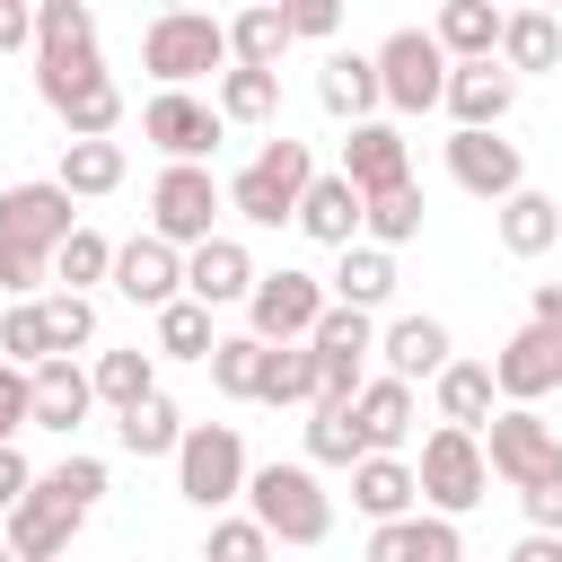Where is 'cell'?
I'll use <instances>...</instances> for the list:
<instances>
[{
    "mask_svg": "<svg viewBox=\"0 0 562 562\" xmlns=\"http://www.w3.org/2000/svg\"><path fill=\"white\" fill-rule=\"evenodd\" d=\"M35 97L61 114V132H70V140H114V123H123V88H114V70H105V53H97V44L35 53Z\"/></svg>",
    "mask_w": 562,
    "mask_h": 562,
    "instance_id": "1",
    "label": "cell"
},
{
    "mask_svg": "<svg viewBox=\"0 0 562 562\" xmlns=\"http://www.w3.org/2000/svg\"><path fill=\"white\" fill-rule=\"evenodd\" d=\"M325 167H316V149L307 140H290V132H272V140H255V158L228 176V211L246 220V228H299V202H307V184H316Z\"/></svg>",
    "mask_w": 562,
    "mask_h": 562,
    "instance_id": "2",
    "label": "cell"
},
{
    "mask_svg": "<svg viewBox=\"0 0 562 562\" xmlns=\"http://www.w3.org/2000/svg\"><path fill=\"white\" fill-rule=\"evenodd\" d=\"M246 518L272 536V544H325L334 536V492L316 483L307 457H272L246 474Z\"/></svg>",
    "mask_w": 562,
    "mask_h": 562,
    "instance_id": "3",
    "label": "cell"
},
{
    "mask_svg": "<svg viewBox=\"0 0 562 562\" xmlns=\"http://www.w3.org/2000/svg\"><path fill=\"white\" fill-rule=\"evenodd\" d=\"M140 70L158 79V88H193V79H228V18H211V9H158L149 26H140Z\"/></svg>",
    "mask_w": 562,
    "mask_h": 562,
    "instance_id": "4",
    "label": "cell"
},
{
    "mask_svg": "<svg viewBox=\"0 0 562 562\" xmlns=\"http://www.w3.org/2000/svg\"><path fill=\"white\" fill-rule=\"evenodd\" d=\"M246 439H237V422H193L184 430V448H176V492L193 501V509H211V518H228L237 501H246Z\"/></svg>",
    "mask_w": 562,
    "mask_h": 562,
    "instance_id": "5",
    "label": "cell"
},
{
    "mask_svg": "<svg viewBox=\"0 0 562 562\" xmlns=\"http://www.w3.org/2000/svg\"><path fill=\"white\" fill-rule=\"evenodd\" d=\"M70 228H79V211H70V193H61L53 176L0 184V263H44V272H53V255H61Z\"/></svg>",
    "mask_w": 562,
    "mask_h": 562,
    "instance_id": "6",
    "label": "cell"
},
{
    "mask_svg": "<svg viewBox=\"0 0 562 562\" xmlns=\"http://www.w3.org/2000/svg\"><path fill=\"white\" fill-rule=\"evenodd\" d=\"M220 211H228V184L211 167H158V184H149V237H167L176 255H193V246L220 237Z\"/></svg>",
    "mask_w": 562,
    "mask_h": 562,
    "instance_id": "7",
    "label": "cell"
},
{
    "mask_svg": "<svg viewBox=\"0 0 562 562\" xmlns=\"http://www.w3.org/2000/svg\"><path fill=\"white\" fill-rule=\"evenodd\" d=\"M413 474H422V509H430V518H465V509L492 492V457H483V439H474V430H448V422L422 439Z\"/></svg>",
    "mask_w": 562,
    "mask_h": 562,
    "instance_id": "8",
    "label": "cell"
},
{
    "mask_svg": "<svg viewBox=\"0 0 562 562\" xmlns=\"http://www.w3.org/2000/svg\"><path fill=\"white\" fill-rule=\"evenodd\" d=\"M483 457H492V474H501L509 492H544V483H562V430H553L536 404H501L492 430H483Z\"/></svg>",
    "mask_w": 562,
    "mask_h": 562,
    "instance_id": "9",
    "label": "cell"
},
{
    "mask_svg": "<svg viewBox=\"0 0 562 562\" xmlns=\"http://www.w3.org/2000/svg\"><path fill=\"white\" fill-rule=\"evenodd\" d=\"M448 53H439V35L430 26H395L386 44H378V88H386V114H430V105H448Z\"/></svg>",
    "mask_w": 562,
    "mask_h": 562,
    "instance_id": "10",
    "label": "cell"
},
{
    "mask_svg": "<svg viewBox=\"0 0 562 562\" xmlns=\"http://www.w3.org/2000/svg\"><path fill=\"white\" fill-rule=\"evenodd\" d=\"M140 140H149L167 167H211L220 140H228V123H220L211 97H193V88H158V97L140 105Z\"/></svg>",
    "mask_w": 562,
    "mask_h": 562,
    "instance_id": "11",
    "label": "cell"
},
{
    "mask_svg": "<svg viewBox=\"0 0 562 562\" xmlns=\"http://www.w3.org/2000/svg\"><path fill=\"white\" fill-rule=\"evenodd\" d=\"M325 307H334L325 272H299V263H281V272H263V281H255V299H246V334L281 351V342H307V334L325 325Z\"/></svg>",
    "mask_w": 562,
    "mask_h": 562,
    "instance_id": "12",
    "label": "cell"
},
{
    "mask_svg": "<svg viewBox=\"0 0 562 562\" xmlns=\"http://www.w3.org/2000/svg\"><path fill=\"white\" fill-rule=\"evenodd\" d=\"M334 176H351L360 184V202H378V193H404L413 184V140H404V123H351L342 132V158H334Z\"/></svg>",
    "mask_w": 562,
    "mask_h": 562,
    "instance_id": "13",
    "label": "cell"
},
{
    "mask_svg": "<svg viewBox=\"0 0 562 562\" xmlns=\"http://www.w3.org/2000/svg\"><path fill=\"white\" fill-rule=\"evenodd\" d=\"M448 149V176H457V193H474V202H509V193H527V158H518V140H501V132H448L439 140Z\"/></svg>",
    "mask_w": 562,
    "mask_h": 562,
    "instance_id": "14",
    "label": "cell"
},
{
    "mask_svg": "<svg viewBox=\"0 0 562 562\" xmlns=\"http://www.w3.org/2000/svg\"><path fill=\"white\" fill-rule=\"evenodd\" d=\"M105 290L158 316V307H176V299H184V255H176L167 237H149V228H140V237H123V246H114V281H105Z\"/></svg>",
    "mask_w": 562,
    "mask_h": 562,
    "instance_id": "15",
    "label": "cell"
},
{
    "mask_svg": "<svg viewBox=\"0 0 562 562\" xmlns=\"http://www.w3.org/2000/svg\"><path fill=\"white\" fill-rule=\"evenodd\" d=\"M492 386H501V404H544V395L562 386V334L518 325V334L492 351Z\"/></svg>",
    "mask_w": 562,
    "mask_h": 562,
    "instance_id": "16",
    "label": "cell"
},
{
    "mask_svg": "<svg viewBox=\"0 0 562 562\" xmlns=\"http://www.w3.org/2000/svg\"><path fill=\"white\" fill-rule=\"evenodd\" d=\"M255 281H263V272H255L246 237H228V228H220L211 246H193V255H184V299H202L211 316H220V307H246V299H255Z\"/></svg>",
    "mask_w": 562,
    "mask_h": 562,
    "instance_id": "17",
    "label": "cell"
},
{
    "mask_svg": "<svg viewBox=\"0 0 562 562\" xmlns=\"http://www.w3.org/2000/svg\"><path fill=\"white\" fill-rule=\"evenodd\" d=\"M378 360H386V378H404V386H422V378L439 386V369L457 360V334L413 307V316H386V325H378Z\"/></svg>",
    "mask_w": 562,
    "mask_h": 562,
    "instance_id": "18",
    "label": "cell"
},
{
    "mask_svg": "<svg viewBox=\"0 0 562 562\" xmlns=\"http://www.w3.org/2000/svg\"><path fill=\"white\" fill-rule=\"evenodd\" d=\"M79 527H88V518H79L70 501H53L44 483H35V492H26V501L0 518V536H9V553H18V562H70Z\"/></svg>",
    "mask_w": 562,
    "mask_h": 562,
    "instance_id": "19",
    "label": "cell"
},
{
    "mask_svg": "<svg viewBox=\"0 0 562 562\" xmlns=\"http://www.w3.org/2000/svg\"><path fill=\"white\" fill-rule=\"evenodd\" d=\"M518 105V79L501 61H457L448 70V132H501Z\"/></svg>",
    "mask_w": 562,
    "mask_h": 562,
    "instance_id": "20",
    "label": "cell"
},
{
    "mask_svg": "<svg viewBox=\"0 0 562 562\" xmlns=\"http://www.w3.org/2000/svg\"><path fill=\"white\" fill-rule=\"evenodd\" d=\"M360 562H465V536H457V518H430V509H413V518H386V527H369Z\"/></svg>",
    "mask_w": 562,
    "mask_h": 562,
    "instance_id": "21",
    "label": "cell"
},
{
    "mask_svg": "<svg viewBox=\"0 0 562 562\" xmlns=\"http://www.w3.org/2000/svg\"><path fill=\"white\" fill-rule=\"evenodd\" d=\"M316 105L351 132V123H378V105H386V88H378V53H325V70H316Z\"/></svg>",
    "mask_w": 562,
    "mask_h": 562,
    "instance_id": "22",
    "label": "cell"
},
{
    "mask_svg": "<svg viewBox=\"0 0 562 562\" xmlns=\"http://www.w3.org/2000/svg\"><path fill=\"white\" fill-rule=\"evenodd\" d=\"M351 430H360L369 457H404V439H413V386L378 369V378L351 395Z\"/></svg>",
    "mask_w": 562,
    "mask_h": 562,
    "instance_id": "23",
    "label": "cell"
},
{
    "mask_svg": "<svg viewBox=\"0 0 562 562\" xmlns=\"http://www.w3.org/2000/svg\"><path fill=\"white\" fill-rule=\"evenodd\" d=\"M299 228H307L316 246H334V255H342V246H360V228H369V202H360V184L325 167V176L307 184V202H299Z\"/></svg>",
    "mask_w": 562,
    "mask_h": 562,
    "instance_id": "24",
    "label": "cell"
},
{
    "mask_svg": "<svg viewBox=\"0 0 562 562\" xmlns=\"http://www.w3.org/2000/svg\"><path fill=\"white\" fill-rule=\"evenodd\" d=\"M351 509H360L369 527L413 518V509H422V474H413V457H360V465H351Z\"/></svg>",
    "mask_w": 562,
    "mask_h": 562,
    "instance_id": "25",
    "label": "cell"
},
{
    "mask_svg": "<svg viewBox=\"0 0 562 562\" xmlns=\"http://www.w3.org/2000/svg\"><path fill=\"white\" fill-rule=\"evenodd\" d=\"M35 378V430H79L88 413H97V378H88V360H44V369H26Z\"/></svg>",
    "mask_w": 562,
    "mask_h": 562,
    "instance_id": "26",
    "label": "cell"
},
{
    "mask_svg": "<svg viewBox=\"0 0 562 562\" xmlns=\"http://www.w3.org/2000/svg\"><path fill=\"white\" fill-rule=\"evenodd\" d=\"M430 404H439V422L448 430H492V413H501V386H492V360H448L439 369V386H430Z\"/></svg>",
    "mask_w": 562,
    "mask_h": 562,
    "instance_id": "27",
    "label": "cell"
},
{
    "mask_svg": "<svg viewBox=\"0 0 562 562\" xmlns=\"http://www.w3.org/2000/svg\"><path fill=\"white\" fill-rule=\"evenodd\" d=\"M501 26H509V9H492V0H439V18H430L448 61H501Z\"/></svg>",
    "mask_w": 562,
    "mask_h": 562,
    "instance_id": "28",
    "label": "cell"
},
{
    "mask_svg": "<svg viewBox=\"0 0 562 562\" xmlns=\"http://www.w3.org/2000/svg\"><path fill=\"white\" fill-rule=\"evenodd\" d=\"M492 228H501V255L536 263V255H553V246H562V202L527 184V193H509V202L492 211Z\"/></svg>",
    "mask_w": 562,
    "mask_h": 562,
    "instance_id": "29",
    "label": "cell"
},
{
    "mask_svg": "<svg viewBox=\"0 0 562 562\" xmlns=\"http://www.w3.org/2000/svg\"><path fill=\"white\" fill-rule=\"evenodd\" d=\"M325 290H334V307H360V316H378L386 299H395V255L386 246H342V263L325 272Z\"/></svg>",
    "mask_w": 562,
    "mask_h": 562,
    "instance_id": "30",
    "label": "cell"
},
{
    "mask_svg": "<svg viewBox=\"0 0 562 562\" xmlns=\"http://www.w3.org/2000/svg\"><path fill=\"white\" fill-rule=\"evenodd\" d=\"M501 70H509V79L562 70V18H553V9H509V26H501Z\"/></svg>",
    "mask_w": 562,
    "mask_h": 562,
    "instance_id": "31",
    "label": "cell"
},
{
    "mask_svg": "<svg viewBox=\"0 0 562 562\" xmlns=\"http://www.w3.org/2000/svg\"><path fill=\"white\" fill-rule=\"evenodd\" d=\"M290 44H299V35H290V9H272V0H255V9L228 18V61H237V70H281Z\"/></svg>",
    "mask_w": 562,
    "mask_h": 562,
    "instance_id": "32",
    "label": "cell"
},
{
    "mask_svg": "<svg viewBox=\"0 0 562 562\" xmlns=\"http://www.w3.org/2000/svg\"><path fill=\"white\" fill-rule=\"evenodd\" d=\"M123 176H132L123 140H61V167H53V184H61L70 202H97V193H114Z\"/></svg>",
    "mask_w": 562,
    "mask_h": 562,
    "instance_id": "33",
    "label": "cell"
},
{
    "mask_svg": "<svg viewBox=\"0 0 562 562\" xmlns=\"http://www.w3.org/2000/svg\"><path fill=\"white\" fill-rule=\"evenodd\" d=\"M149 351H158V360H202V369H211V351H220V316H211L202 299H176V307L149 316Z\"/></svg>",
    "mask_w": 562,
    "mask_h": 562,
    "instance_id": "34",
    "label": "cell"
},
{
    "mask_svg": "<svg viewBox=\"0 0 562 562\" xmlns=\"http://www.w3.org/2000/svg\"><path fill=\"white\" fill-rule=\"evenodd\" d=\"M88 378H97V404L132 413V404H149V395H158V351L114 342V351H97V360H88Z\"/></svg>",
    "mask_w": 562,
    "mask_h": 562,
    "instance_id": "35",
    "label": "cell"
},
{
    "mask_svg": "<svg viewBox=\"0 0 562 562\" xmlns=\"http://www.w3.org/2000/svg\"><path fill=\"white\" fill-rule=\"evenodd\" d=\"M184 413H176V395H149V404H132V413H114V439H123V457H176L184 448Z\"/></svg>",
    "mask_w": 562,
    "mask_h": 562,
    "instance_id": "36",
    "label": "cell"
},
{
    "mask_svg": "<svg viewBox=\"0 0 562 562\" xmlns=\"http://www.w3.org/2000/svg\"><path fill=\"white\" fill-rule=\"evenodd\" d=\"M97 281H114V237L79 220V228L61 237V255H53V290H79V299H97Z\"/></svg>",
    "mask_w": 562,
    "mask_h": 562,
    "instance_id": "37",
    "label": "cell"
},
{
    "mask_svg": "<svg viewBox=\"0 0 562 562\" xmlns=\"http://www.w3.org/2000/svg\"><path fill=\"white\" fill-rule=\"evenodd\" d=\"M211 105H220V123H272L281 114V70H237L228 61V79L211 88Z\"/></svg>",
    "mask_w": 562,
    "mask_h": 562,
    "instance_id": "38",
    "label": "cell"
},
{
    "mask_svg": "<svg viewBox=\"0 0 562 562\" xmlns=\"http://www.w3.org/2000/svg\"><path fill=\"white\" fill-rule=\"evenodd\" d=\"M263 360H272V342H255V334H220V351H211V386L237 395V404H255V395H263Z\"/></svg>",
    "mask_w": 562,
    "mask_h": 562,
    "instance_id": "39",
    "label": "cell"
},
{
    "mask_svg": "<svg viewBox=\"0 0 562 562\" xmlns=\"http://www.w3.org/2000/svg\"><path fill=\"white\" fill-rule=\"evenodd\" d=\"M44 334H53V360L97 351V299H79V290H44Z\"/></svg>",
    "mask_w": 562,
    "mask_h": 562,
    "instance_id": "40",
    "label": "cell"
},
{
    "mask_svg": "<svg viewBox=\"0 0 562 562\" xmlns=\"http://www.w3.org/2000/svg\"><path fill=\"white\" fill-rule=\"evenodd\" d=\"M255 404H316V342H281L263 360V395Z\"/></svg>",
    "mask_w": 562,
    "mask_h": 562,
    "instance_id": "41",
    "label": "cell"
},
{
    "mask_svg": "<svg viewBox=\"0 0 562 562\" xmlns=\"http://www.w3.org/2000/svg\"><path fill=\"white\" fill-rule=\"evenodd\" d=\"M360 430H351V404H307V465H360Z\"/></svg>",
    "mask_w": 562,
    "mask_h": 562,
    "instance_id": "42",
    "label": "cell"
},
{
    "mask_svg": "<svg viewBox=\"0 0 562 562\" xmlns=\"http://www.w3.org/2000/svg\"><path fill=\"white\" fill-rule=\"evenodd\" d=\"M0 360H9V369H44V360H53V334H44V299H18V307L0 316Z\"/></svg>",
    "mask_w": 562,
    "mask_h": 562,
    "instance_id": "43",
    "label": "cell"
},
{
    "mask_svg": "<svg viewBox=\"0 0 562 562\" xmlns=\"http://www.w3.org/2000/svg\"><path fill=\"white\" fill-rule=\"evenodd\" d=\"M35 483H44L53 501H70V509L88 518V509L105 501V457H79V448H70V457H53V465H44Z\"/></svg>",
    "mask_w": 562,
    "mask_h": 562,
    "instance_id": "44",
    "label": "cell"
},
{
    "mask_svg": "<svg viewBox=\"0 0 562 562\" xmlns=\"http://www.w3.org/2000/svg\"><path fill=\"white\" fill-rule=\"evenodd\" d=\"M97 44V9L88 0H35V53H70Z\"/></svg>",
    "mask_w": 562,
    "mask_h": 562,
    "instance_id": "45",
    "label": "cell"
},
{
    "mask_svg": "<svg viewBox=\"0 0 562 562\" xmlns=\"http://www.w3.org/2000/svg\"><path fill=\"white\" fill-rule=\"evenodd\" d=\"M360 237H369V246H386V255H395V246H413V237H422V184H404V193H378Z\"/></svg>",
    "mask_w": 562,
    "mask_h": 562,
    "instance_id": "46",
    "label": "cell"
},
{
    "mask_svg": "<svg viewBox=\"0 0 562 562\" xmlns=\"http://www.w3.org/2000/svg\"><path fill=\"white\" fill-rule=\"evenodd\" d=\"M316 351H351V360H378V316H360V307H325V325L307 334Z\"/></svg>",
    "mask_w": 562,
    "mask_h": 562,
    "instance_id": "47",
    "label": "cell"
},
{
    "mask_svg": "<svg viewBox=\"0 0 562 562\" xmlns=\"http://www.w3.org/2000/svg\"><path fill=\"white\" fill-rule=\"evenodd\" d=\"M202 562H272V536H263L255 518H211Z\"/></svg>",
    "mask_w": 562,
    "mask_h": 562,
    "instance_id": "48",
    "label": "cell"
},
{
    "mask_svg": "<svg viewBox=\"0 0 562 562\" xmlns=\"http://www.w3.org/2000/svg\"><path fill=\"white\" fill-rule=\"evenodd\" d=\"M18 430H35V378L0 360V448H18Z\"/></svg>",
    "mask_w": 562,
    "mask_h": 562,
    "instance_id": "49",
    "label": "cell"
},
{
    "mask_svg": "<svg viewBox=\"0 0 562 562\" xmlns=\"http://www.w3.org/2000/svg\"><path fill=\"white\" fill-rule=\"evenodd\" d=\"M334 26H342V9H334V0H299V9H290V35H299V44H325Z\"/></svg>",
    "mask_w": 562,
    "mask_h": 562,
    "instance_id": "50",
    "label": "cell"
},
{
    "mask_svg": "<svg viewBox=\"0 0 562 562\" xmlns=\"http://www.w3.org/2000/svg\"><path fill=\"white\" fill-rule=\"evenodd\" d=\"M26 492H35V465H26V448H0V518H9Z\"/></svg>",
    "mask_w": 562,
    "mask_h": 562,
    "instance_id": "51",
    "label": "cell"
},
{
    "mask_svg": "<svg viewBox=\"0 0 562 562\" xmlns=\"http://www.w3.org/2000/svg\"><path fill=\"white\" fill-rule=\"evenodd\" d=\"M518 509H527V527H536V536H562V483H544V492H518Z\"/></svg>",
    "mask_w": 562,
    "mask_h": 562,
    "instance_id": "52",
    "label": "cell"
},
{
    "mask_svg": "<svg viewBox=\"0 0 562 562\" xmlns=\"http://www.w3.org/2000/svg\"><path fill=\"white\" fill-rule=\"evenodd\" d=\"M26 44H35V9H26V0H0V61L26 53Z\"/></svg>",
    "mask_w": 562,
    "mask_h": 562,
    "instance_id": "53",
    "label": "cell"
},
{
    "mask_svg": "<svg viewBox=\"0 0 562 562\" xmlns=\"http://www.w3.org/2000/svg\"><path fill=\"white\" fill-rule=\"evenodd\" d=\"M527 325L562 334V281H536V299H527Z\"/></svg>",
    "mask_w": 562,
    "mask_h": 562,
    "instance_id": "54",
    "label": "cell"
},
{
    "mask_svg": "<svg viewBox=\"0 0 562 562\" xmlns=\"http://www.w3.org/2000/svg\"><path fill=\"white\" fill-rule=\"evenodd\" d=\"M501 562H562V536H536V527H527V536H518Z\"/></svg>",
    "mask_w": 562,
    "mask_h": 562,
    "instance_id": "55",
    "label": "cell"
},
{
    "mask_svg": "<svg viewBox=\"0 0 562 562\" xmlns=\"http://www.w3.org/2000/svg\"><path fill=\"white\" fill-rule=\"evenodd\" d=\"M0 562H18V553H9V536H0Z\"/></svg>",
    "mask_w": 562,
    "mask_h": 562,
    "instance_id": "56",
    "label": "cell"
}]
</instances>
